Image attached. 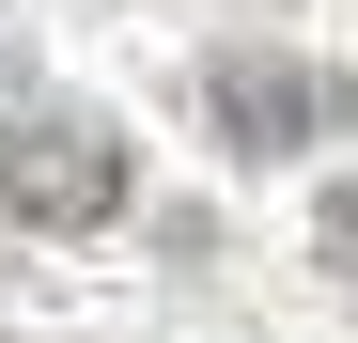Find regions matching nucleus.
I'll return each mask as SVG.
<instances>
[{
	"label": "nucleus",
	"mask_w": 358,
	"mask_h": 343,
	"mask_svg": "<svg viewBox=\"0 0 358 343\" xmlns=\"http://www.w3.org/2000/svg\"><path fill=\"white\" fill-rule=\"evenodd\" d=\"M0 218L16 234H109L125 218V125L109 109H16L0 125Z\"/></svg>",
	"instance_id": "nucleus-1"
},
{
	"label": "nucleus",
	"mask_w": 358,
	"mask_h": 343,
	"mask_svg": "<svg viewBox=\"0 0 358 343\" xmlns=\"http://www.w3.org/2000/svg\"><path fill=\"white\" fill-rule=\"evenodd\" d=\"M203 125L234 156H296V141H343V78L296 63V47H218L203 63Z\"/></svg>",
	"instance_id": "nucleus-2"
},
{
	"label": "nucleus",
	"mask_w": 358,
	"mask_h": 343,
	"mask_svg": "<svg viewBox=\"0 0 358 343\" xmlns=\"http://www.w3.org/2000/svg\"><path fill=\"white\" fill-rule=\"evenodd\" d=\"M312 250H327V265L358 281V172H343V188H327V203H312Z\"/></svg>",
	"instance_id": "nucleus-3"
}]
</instances>
